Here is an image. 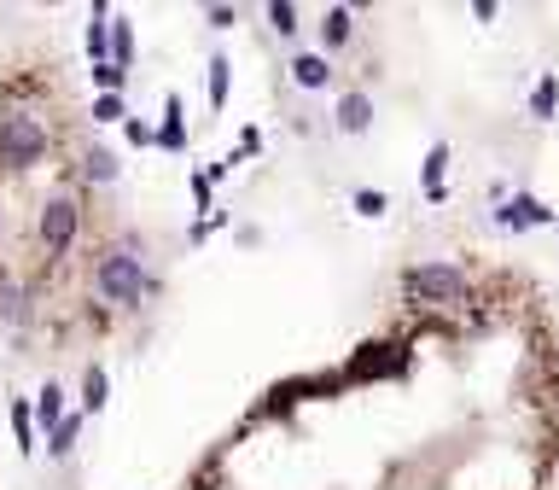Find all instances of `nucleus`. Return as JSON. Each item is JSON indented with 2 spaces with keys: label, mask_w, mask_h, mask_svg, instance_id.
<instances>
[{
  "label": "nucleus",
  "mask_w": 559,
  "mask_h": 490,
  "mask_svg": "<svg viewBox=\"0 0 559 490\" xmlns=\"http://www.w3.org/2000/svg\"><path fill=\"white\" fill-rule=\"evenodd\" d=\"M559 315L513 263L414 269L379 327L268 385L187 490H554Z\"/></svg>",
  "instance_id": "1"
}]
</instances>
